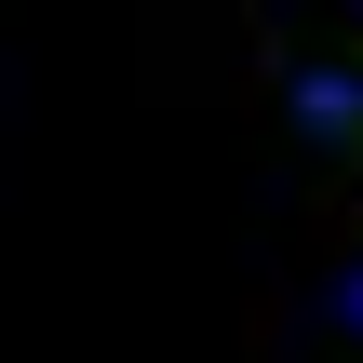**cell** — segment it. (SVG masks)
I'll list each match as a JSON object with an SVG mask.
<instances>
[{"label": "cell", "instance_id": "obj_1", "mask_svg": "<svg viewBox=\"0 0 363 363\" xmlns=\"http://www.w3.org/2000/svg\"><path fill=\"white\" fill-rule=\"evenodd\" d=\"M296 121L350 135V121H363V81H350V67H310V81H296Z\"/></svg>", "mask_w": 363, "mask_h": 363}, {"label": "cell", "instance_id": "obj_2", "mask_svg": "<svg viewBox=\"0 0 363 363\" xmlns=\"http://www.w3.org/2000/svg\"><path fill=\"white\" fill-rule=\"evenodd\" d=\"M337 310H350V323H363V269H350V296H337Z\"/></svg>", "mask_w": 363, "mask_h": 363}]
</instances>
